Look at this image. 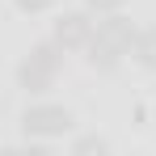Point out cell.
<instances>
[{
  "instance_id": "1",
  "label": "cell",
  "mask_w": 156,
  "mask_h": 156,
  "mask_svg": "<svg viewBox=\"0 0 156 156\" xmlns=\"http://www.w3.org/2000/svg\"><path fill=\"white\" fill-rule=\"evenodd\" d=\"M59 47L55 42H38L34 51L17 63V84L26 89V93H47L55 84V76H59Z\"/></svg>"
},
{
  "instance_id": "2",
  "label": "cell",
  "mask_w": 156,
  "mask_h": 156,
  "mask_svg": "<svg viewBox=\"0 0 156 156\" xmlns=\"http://www.w3.org/2000/svg\"><path fill=\"white\" fill-rule=\"evenodd\" d=\"M21 131H26L30 139H59V135H68L72 131V114L63 110V105H30L26 114H21Z\"/></svg>"
},
{
  "instance_id": "3",
  "label": "cell",
  "mask_w": 156,
  "mask_h": 156,
  "mask_svg": "<svg viewBox=\"0 0 156 156\" xmlns=\"http://www.w3.org/2000/svg\"><path fill=\"white\" fill-rule=\"evenodd\" d=\"M93 30H97L93 13H63L55 21V30H51V42L59 51H84L89 38H93Z\"/></svg>"
},
{
  "instance_id": "4",
  "label": "cell",
  "mask_w": 156,
  "mask_h": 156,
  "mask_svg": "<svg viewBox=\"0 0 156 156\" xmlns=\"http://www.w3.org/2000/svg\"><path fill=\"white\" fill-rule=\"evenodd\" d=\"M93 34L105 38V42H114V47H122V51H131L135 26H131V17H122V13H105V17H97V30Z\"/></svg>"
},
{
  "instance_id": "5",
  "label": "cell",
  "mask_w": 156,
  "mask_h": 156,
  "mask_svg": "<svg viewBox=\"0 0 156 156\" xmlns=\"http://www.w3.org/2000/svg\"><path fill=\"white\" fill-rule=\"evenodd\" d=\"M122 47H114V42H105V38H89V47H84V59H89V68H97V72H114L118 63H122Z\"/></svg>"
},
{
  "instance_id": "6",
  "label": "cell",
  "mask_w": 156,
  "mask_h": 156,
  "mask_svg": "<svg viewBox=\"0 0 156 156\" xmlns=\"http://www.w3.org/2000/svg\"><path fill=\"white\" fill-rule=\"evenodd\" d=\"M131 59L139 63V68H148L156 72V30H135V38H131Z\"/></svg>"
},
{
  "instance_id": "7",
  "label": "cell",
  "mask_w": 156,
  "mask_h": 156,
  "mask_svg": "<svg viewBox=\"0 0 156 156\" xmlns=\"http://www.w3.org/2000/svg\"><path fill=\"white\" fill-rule=\"evenodd\" d=\"M84 4H89V13H97V17L118 13V9H122V0H84Z\"/></svg>"
},
{
  "instance_id": "8",
  "label": "cell",
  "mask_w": 156,
  "mask_h": 156,
  "mask_svg": "<svg viewBox=\"0 0 156 156\" xmlns=\"http://www.w3.org/2000/svg\"><path fill=\"white\" fill-rule=\"evenodd\" d=\"M13 4H17L21 13H47V9H51L55 0H13Z\"/></svg>"
},
{
  "instance_id": "9",
  "label": "cell",
  "mask_w": 156,
  "mask_h": 156,
  "mask_svg": "<svg viewBox=\"0 0 156 156\" xmlns=\"http://www.w3.org/2000/svg\"><path fill=\"white\" fill-rule=\"evenodd\" d=\"M76 152H105V139H97V135H84V139H76Z\"/></svg>"
}]
</instances>
